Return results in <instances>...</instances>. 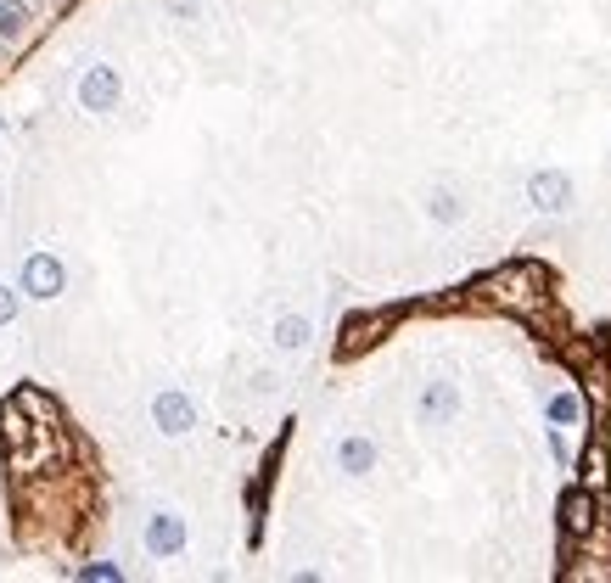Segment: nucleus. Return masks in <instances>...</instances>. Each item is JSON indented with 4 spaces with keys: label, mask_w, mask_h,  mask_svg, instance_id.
Listing matches in <instances>:
<instances>
[{
    "label": "nucleus",
    "mask_w": 611,
    "mask_h": 583,
    "mask_svg": "<svg viewBox=\"0 0 611 583\" xmlns=\"http://www.w3.org/2000/svg\"><path fill=\"white\" fill-rule=\"evenodd\" d=\"M62 286H68V275H62V264L51 253H34L29 264H23V292H29V298H62Z\"/></svg>",
    "instance_id": "f257e3e1"
},
{
    "label": "nucleus",
    "mask_w": 611,
    "mask_h": 583,
    "mask_svg": "<svg viewBox=\"0 0 611 583\" xmlns=\"http://www.w3.org/2000/svg\"><path fill=\"white\" fill-rule=\"evenodd\" d=\"M152 421H157V432H169V438H185V432L197 427V404L185 399V393H157Z\"/></svg>",
    "instance_id": "f03ea898"
},
{
    "label": "nucleus",
    "mask_w": 611,
    "mask_h": 583,
    "mask_svg": "<svg viewBox=\"0 0 611 583\" xmlns=\"http://www.w3.org/2000/svg\"><path fill=\"white\" fill-rule=\"evenodd\" d=\"M527 197H533V208H544V214H561V208H572V180L561 169H544V174H533Z\"/></svg>",
    "instance_id": "7ed1b4c3"
},
{
    "label": "nucleus",
    "mask_w": 611,
    "mask_h": 583,
    "mask_svg": "<svg viewBox=\"0 0 611 583\" xmlns=\"http://www.w3.org/2000/svg\"><path fill=\"white\" fill-rule=\"evenodd\" d=\"M118 101V73L113 68H90L85 79H79V107L85 113H113Z\"/></svg>",
    "instance_id": "20e7f679"
},
{
    "label": "nucleus",
    "mask_w": 611,
    "mask_h": 583,
    "mask_svg": "<svg viewBox=\"0 0 611 583\" xmlns=\"http://www.w3.org/2000/svg\"><path fill=\"white\" fill-rule=\"evenodd\" d=\"M146 550L152 555H180L185 550V522L180 516H152V527H146Z\"/></svg>",
    "instance_id": "39448f33"
},
{
    "label": "nucleus",
    "mask_w": 611,
    "mask_h": 583,
    "mask_svg": "<svg viewBox=\"0 0 611 583\" xmlns=\"http://www.w3.org/2000/svg\"><path fill=\"white\" fill-rule=\"evenodd\" d=\"M455 410H460L455 382H432V387H427V399H421V421H427V427H438V421H449Z\"/></svg>",
    "instance_id": "423d86ee"
},
{
    "label": "nucleus",
    "mask_w": 611,
    "mask_h": 583,
    "mask_svg": "<svg viewBox=\"0 0 611 583\" xmlns=\"http://www.w3.org/2000/svg\"><path fill=\"white\" fill-rule=\"evenodd\" d=\"M337 460H342V471H348V477H365V471L376 466V443H370V438H348L337 449Z\"/></svg>",
    "instance_id": "0eeeda50"
},
{
    "label": "nucleus",
    "mask_w": 611,
    "mask_h": 583,
    "mask_svg": "<svg viewBox=\"0 0 611 583\" xmlns=\"http://www.w3.org/2000/svg\"><path fill=\"white\" fill-rule=\"evenodd\" d=\"M561 516H567V533H589V522H595V499L583 494V488H572V494L561 499Z\"/></svg>",
    "instance_id": "6e6552de"
},
{
    "label": "nucleus",
    "mask_w": 611,
    "mask_h": 583,
    "mask_svg": "<svg viewBox=\"0 0 611 583\" xmlns=\"http://www.w3.org/2000/svg\"><path fill=\"white\" fill-rule=\"evenodd\" d=\"M275 342H281L286 354H298L303 342H309V320H303V314H286L281 326H275Z\"/></svg>",
    "instance_id": "1a4fd4ad"
},
{
    "label": "nucleus",
    "mask_w": 611,
    "mask_h": 583,
    "mask_svg": "<svg viewBox=\"0 0 611 583\" xmlns=\"http://www.w3.org/2000/svg\"><path fill=\"white\" fill-rule=\"evenodd\" d=\"M23 0H0V40H17L23 34Z\"/></svg>",
    "instance_id": "9d476101"
},
{
    "label": "nucleus",
    "mask_w": 611,
    "mask_h": 583,
    "mask_svg": "<svg viewBox=\"0 0 611 583\" xmlns=\"http://www.w3.org/2000/svg\"><path fill=\"white\" fill-rule=\"evenodd\" d=\"M432 219H438V225H455V219H460V197H455V191H432Z\"/></svg>",
    "instance_id": "9b49d317"
},
{
    "label": "nucleus",
    "mask_w": 611,
    "mask_h": 583,
    "mask_svg": "<svg viewBox=\"0 0 611 583\" xmlns=\"http://www.w3.org/2000/svg\"><path fill=\"white\" fill-rule=\"evenodd\" d=\"M550 421H555V427H572V421H578V399H572V393H555V399H550Z\"/></svg>",
    "instance_id": "f8f14e48"
},
{
    "label": "nucleus",
    "mask_w": 611,
    "mask_h": 583,
    "mask_svg": "<svg viewBox=\"0 0 611 583\" xmlns=\"http://www.w3.org/2000/svg\"><path fill=\"white\" fill-rule=\"evenodd\" d=\"M12 320H17V292L0 281V326H12Z\"/></svg>",
    "instance_id": "ddd939ff"
},
{
    "label": "nucleus",
    "mask_w": 611,
    "mask_h": 583,
    "mask_svg": "<svg viewBox=\"0 0 611 583\" xmlns=\"http://www.w3.org/2000/svg\"><path fill=\"white\" fill-rule=\"evenodd\" d=\"M0 141H6V118H0Z\"/></svg>",
    "instance_id": "4468645a"
}]
</instances>
